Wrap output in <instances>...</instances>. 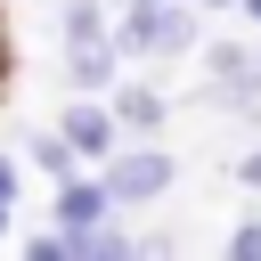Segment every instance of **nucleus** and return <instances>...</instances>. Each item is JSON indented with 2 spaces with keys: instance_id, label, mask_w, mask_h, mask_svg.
Returning a JSON list of instances; mask_svg holds the SVG:
<instances>
[{
  "instance_id": "nucleus-1",
  "label": "nucleus",
  "mask_w": 261,
  "mask_h": 261,
  "mask_svg": "<svg viewBox=\"0 0 261 261\" xmlns=\"http://www.w3.org/2000/svg\"><path fill=\"white\" fill-rule=\"evenodd\" d=\"M196 8L204 0H130L122 16H114V41H122V57H188L196 49Z\"/></svg>"
},
{
  "instance_id": "nucleus-2",
  "label": "nucleus",
  "mask_w": 261,
  "mask_h": 261,
  "mask_svg": "<svg viewBox=\"0 0 261 261\" xmlns=\"http://www.w3.org/2000/svg\"><path fill=\"white\" fill-rule=\"evenodd\" d=\"M98 171H106V188H114L122 204H163V196L179 188V163H171V147H155V139H122Z\"/></svg>"
},
{
  "instance_id": "nucleus-3",
  "label": "nucleus",
  "mask_w": 261,
  "mask_h": 261,
  "mask_svg": "<svg viewBox=\"0 0 261 261\" xmlns=\"http://www.w3.org/2000/svg\"><path fill=\"white\" fill-rule=\"evenodd\" d=\"M57 130H65V139H73V147H82V163H106V155H114V147H122V139H130V130H122V114H114V98H106V90H73V98H65V106H57Z\"/></svg>"
},
{
  "instance_id": "nucleus-4",
  "label": "nucleus",
  "mask_w": 261,
  "mask_h": 261,
  "mask_svg": "<svg viewBox=\"0 0 261 261\" xmlns=\"http://www.w3.org/2000/svg\"><path fill=\"white\" fill-rule=\"evenodd\" d=\"M106 212H122V196L106 188V171L90 163V171H73V179H57V204H49V220L57 228H98Z\"/></svg>"
},
{
  "instance_id": "nucleus-5",
  "label": "nucleus",
  "mask_w": 261,
  "mask_h": 261,
  "mask_svg": "<svg viewBox=\"0 0 261 261\" xmlns=\"http://www.w3.org/2000/svg\"><path fill=\"white\" fill-rule=\"evenodd\" d=\"M65 57V90H114L122 82V41H82V49H57Z\"/></svg>"
},
{
  "instance_id": "nucleus-6",
  "label": "nucleus",
  "mask_w": 261,
  "mask_h": 261,
  "mask_svg": "<svg viewBox=\"0 0 261 261\" xmlns=\"http://www.w3.org/2000/svg\"><path fill=\"white\" fill-rule=\"evenodd\" d=\"M106 98H114V114H122V130H130V139H155V130L171 122V98H163L155 82H130V73H122Z\"/></svg>"
},
{
  "instance_id": "nucleus-7",
  "label": "nucleus",
  "mask_w": 261,
  "mask_h": 261,
  "mask_svg": "<svg viewBox=\"0 0 261 261\" xmlns=\"http://www.w3.org/2000/svg\"><path fill=\"white\" fill-rule=\"evenodd\" d=\"M24 163L49 171V179H73V171H82V147H73L57 122H41V130H24Z\"/></svg>"
},
{
  "instance_id": "nucleus-8",
  "label": "nucleus",
  "mask_w": 261,
  "mask_h": 261,
  "mask_svg": "<svg viewBox=\"0 0 261 261\" xmlns=\"http://www.w3.org/2000/svg\"><path fill=\"white\" fill-rule=\"evenodd\" d=\"M82 41H114V8L106 0H65L57 8V49H82Z\"/></svg>"
},
{
  "instance_id": "nucleus-9",
  "label": "nucleus",
  "mask_w": 261,
  "mask_h": 261,
  "mask_svg": "<svg viewBox=\"0 0 261 261\" xmlns=\"http://www.w3.org/2000/svg\"><path fill=\"white\" fill-rule=\"evenodd\" d=\"M261 73V41H204V82H245Z\"/></svg>"
},
{
  "instance_id": "nucleus-10",
  "label": "nucleus",
  "mask_w": 261,
  "mask_h": 261,
  "mask_svg": "<svg viewBox=\"0 0 261 261\" xmlns=\"http://www.w3.org/2000/svg\"><path fill=\"white\" fill-rule=\"evenodd\" d=\"M228 253H237V261H261V220H237V228H228Z\"/></svg>"
},
{
  "instance_id": "nucleus-11",
  "label": "nucleus",
  "mask_w": 261,
  "mask_h": 261,
  "mask_svg": "<svg viewBox=\"0 0 261 261\" xmlns=\"http://www.w3.org/2000/svg\"><path fill=\"white\" fill-rule=\"evenodd\" d=\"M16 188H24V179H16V155L0 147V204H16Z\"/></svg>"
},
{
  "instance_id": "nucleus-12",
  "label": "nucleus",
  "mask_w": 261,
  "mask_h": 261,
  "mask_svg": "<svg viewBox=\"0 0 261 261\" xmlns=\"http://www.w3.org/2000/svg\"><path fill=\"white\" fill-rule=\"evenodd\" d=\"M237 179H245V188H261V147H245V155H237Z\"/></svg>"
},
{
  "instance_id": "nucleus-13",
  "label": "nucleus",
  "mask_w": 261,
  "mask_h": 261,
  "mask_svg": "<svg viewBox=\"0 0 261 261\" xmlns=\"http://www.w3.org/2000/svg\"><path fill=\"white\" fill-rule=\"evenodd\" d=\"M237 16H245V24H253V33H261V0H237Z\"/></svg>"
},
{
  "instance_id": "nucleus-14",
  "label": "nucleus",
  "mask_w": 261,
  "mask_h": 261,
  "mask_svg": "<svg viewBox=\"0 0 261 261\" xmlns=\"http://www.w3.org/2000/svg\"><path fill=\"white\" fill-rule=\"evenodd\" d=\"M8 228H16V204H0V245H8Z\"/></svg>"
},
{
  "instance_id": "nucleus-15",
  "label": "nucleus",
  "mask_w": 261,
  "mask_h": 261,
  "mask_svg": "<svg viewBox=\"0 0 261 261\" xmlns=\"http://www.w3.org/2000/svg\"><path fill=\"white\" fill-rule=\"evenodd\" d=\"M204 8H212V16H237V0H204Z\"/></svg>"
},
{
  "instance_id": "nucleus-16",
  "label": "nucleus",
  "mask_w": 261,
  "mask_h": 261,
  "mask_svg": "<svg viewBox=\"0 0 261 261\" xmlns=\"http://www.w3.org/2000/svg\"><path fill=\"white\" fill-rule=\"evenodd\" d=\"M0 57H8V33H0Z\"/></svg>"
},
{
  "instance_id": "nucleus-17",
  "label": "nucleus",
  "mask_w": 261,
  "mask_h": 261,
  "mask_svg": "<svg viewBox=\"0 0 261 261\" xmlns=\"http://www.w3.org/2000/svg\"><path fill=\"white\" fill-rule=\"evenodd\" d=\"M253 41H261V33H253Z\"/></svg>"
}]
</instances>
